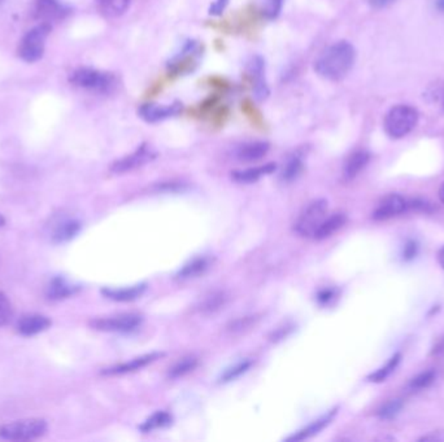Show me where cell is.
Segmentation results:
<instances>
[{"instance_id":"obj_1","label":"cell","mask_w":444,"mask_h":442,"mask_svg":"<svg viewBox=\"0 0 444 442\" xmlns=\"http://www.w3.org/2000/svg\"><path fill=\"white\" fill-rule=\"evenodd\" d=\"M356 60L355 47L346 40L326 48L314 62V71L327 81L338 82L349 75Z\"/></svg>"},{"instance_id":"obj_2","label":"cell","mask_w":444,"mask_h":442,"mask_svg":"<svg viewBox=\"0 0 444 442\" xmlns=\"http://www.w3.org/2000/svg\"><path fill=\"white\" fill-rule=\"evenodd\" d=\"M419 122V112L410 106H395L384 117V132L393 139H401L412 132Z\"/></svg>"},{"instance_id":"obj_3","label":"cell","mask_w":444,"mask_h":442,"mask_svg":"<svg viewBox=\"0 0 444 442\" xmlns=\"http://www.w3.org/2000/svg\"><path fill=\"white\" fill-rule=\"evenodd\" d=\"M71 84L96 94H110L117 87V78L112 73L100 72L91 68H80L69 78Z\"/></svg>"},{"instance_id":"obj_4","label":"cell","mask_w":444,"mask_h":442,"mask_svg":"<svg viewBox=\"0 0 444 442\" xmlns=\"http://www.w3.org/2000/svg\"><path fill=\"white\" fill-rule=\"evenodd\" d=\"M47 430L45 419L16 420L0 427V439L8 441H30L42 437Z\"/></svg>"},{"instance_id":"obj_5","label":"cell","mask_w":444,"mask_h":442,"mask_svg":"<svg viewBox=\"0 0 444 442\" xmlns=\"http://www.w3.org/2000/svg\"><path fill=\"white\" fill-rule=\"evenodd\" d=\"M52 30V26L47 23H40L26 33V36L21 39L17 55L26 62H36L43 58L46 39Z\"/></svg>"},{"instance_id":"obj_6","label":"cell","mask_w":444,"mask_h":442,"mask_svg":"<svg viewBox=\"0 0 444 442\" xmlns=\"http://www.w3.org/2000/svg\"><path fill=\"white\" fill-rule=\"evenodd\" d=\"M143 317L135 312H126L113 317L96 318L90 322L91 328L102 332H115V334H128L141 327Z\"/></svg>"},{"instance_id":"obj_7","label":"cell","mask_w":444,"mask_h":442,"mask_svg":"<svg viewBox=\"0 0 444 442\" xmlns=\"http://www.w3.org/2000/svg\"><path fill=\"white\" fill-rule=\"evenodd\" d=\"M327 213V203L326 200H316L309 204L307 208L303 209L298 219L295 221L294 231L301 235L309 238L314 234V231L321 225Z\"/></svg>"},{"instance_id":"obj_8","label":"cell","mask_w":444,"mask_h":442,"mask_svg":"<svg viewBox=\"0 0 444 442\" xmlns=\"http://www.w3.org/2000/svg\"><path fill=\"white\" fill-rule=\"evenodd\" d=\"M406 212H408V200L401 195L391 193L378 204L377 209L373 213V219L386 221L393 217L403 214Z\"/></svg>"},{"instance_id":"obj_9","label":"cell","mask_w":444,"mask_h":442,"mask_svg":"<svg viewBox=\"0 0 444 442\" xmlns=\"http://www.w3.org/2000/svg\"><path fill=\"white\" fill-rule=\"evenodd\" d=\"M154 158H155V154L150 148H147L145 145H142L135 152H132V155L125 156L124 158L113 162V165L110 167V170L115 174L129 173V171H132L135 169L143 167L147 162L152 161Z\"/></svg>"},{"instance_id":"obj_10","label":"cell","mask_w":444,"mask_h":442,"mask_svg":"<svg viewBox=\"0 0 444 442\" xmlns=\"http://www.w3.org/2000/svg\"><path fill=\"white\" fill-rule=\"evenodd\" d=\"M68 13L69 10L61 5L58 0H36L34 17L36 20H40V23L51 24L60 21Z\"/></svg>"},{"instance_id":"obj_11","label":"cell","mask_w":444,"mask_h":442,"mask_svg":"<svg viewBox=\"0 0 444 442\" xmlns=\"http://www.w3.org/2000/svg\"><path fill=\"white\" fill-rule=\"evenodd\" d=\"M52 321L43 314H25L17 322V331L20 335L30 337L47 331Z\"/></svg>"},{"instance_id":"obj_12","label":"cell","mask_w":444,"mask_h":442,"mask_svg":"<svg viewBox=\"0 0 444 442\" xmlns=\"http://www.w3.org/2000/svg\"><path fill=\"white\" fill-rule=\"evenodd\" d=\"M182 112V104L180 103H173L169 106H160V104H144L139 108V116L144 121L154 123L159 121L167 120L170 117H174Z\"/></svg>"},{"instance_id":"obj_13","label":"cell","mask_w":444,"mask_h":442,"mask_svg":"<svg viewBox=\"0 0 444 442\" xmlns=\"http://www.w3.org/2000/svg\"><path fill=\"white\" fill-rule=\"evenodd\" d=\"M160 357H163L161 353L144 354V356H141L138 358L132 359L130 362H125V363H121V365H117V366H113V367H109V369H104V370L102 371V373L103 375H107V376H117V375L130 373V372H135V371L141 370V369H143L145 366L151 365L152 362H155Z\"/></svg>"},{"instance_id":"obj_14","label":"cell","mask_w":444,"mask_h":442,"mask_svg":"<svg viewBox=\"0 0 444 442\" xmlns=\"http://www.w3.org/2000/svg\"><path fill=\"white\" fill-rule=\"evenodd\" d=\"M247 72L253 81V91L257 99L263 100L269 95L268 86L264 81V60L260 56H255L248 62Z\"/></svg>"},{"instance_id":"obj_15","label":"cell","mask_w":444,"mask_h":442,"mask_svg":"<svg viewBox=\"0 0 444 442\" xmlns=\"http://www.w3.org/2000/svg\"><path fill=\"white\" fill-rule=\"evenodd\" d=\"M78 291H80L78 286H73L62 276H55L48 283L47 288H46V296L48 299L60 301V299H68L73 295H75Z\"/></svg>"},{"instance_id":"obj_16","label":"cell","mask_w":444,"mask_h":442,"mask_svg":"<svg viewBox=\"0 0 444 442\" xmlns=\"http://www.w3.org/2000/svg\"><path fill=\"white\" fill-rule=\"evenodd\" d=\"M347 222V215L344 213H334V214L325 217L321 225L317 228L313 234V239L324 240L334 235L340 228H343Z\"/></svg>"},{"instance_id":"obj_17","label":"cell","mask_w":444,"mask_h":442,"mask_svg":"<svg viewBox=\"0 0 444 442\" xmlns=\"http://www.w3.org/2000/svg\"><path fill=\"white\" fill-rule=\"evenodd\" d=\"M336 413H338V408H333L331 411H329L327 414H325L321 418L312 421L308 427H305V428L299 430L298 433L290 436L288 439V441H303V440H307V439H311L313 436H316L317 433H320L321 430L326 428L333 421Z\"/></svg>"},{"instance_id":"obj_18","label":"cell","mask_w":444,"mask_h":442,"mask_svg":"<svg viewBox=\"0 0 444 442\" xmlns=\"http://www.w3.org/2000/svg\"><path fill=\"white\" fill-rule=\"evenodd\" d=\"M145 288H147L145 284L126 288H103L102 295L106 299H112V301L129 302V301L139 299L143 295Z\"/></svg>"},{"instance_id":"obj_19","label":"cell","mask_w":444,"mask_h":442,"mask_svg":"<svg viewBox=\"0 0 444 442\" xmlns=\"http://www.w3.org/2000/svg\"><path fill=\"white\" fill-rule=\"evenodd\" d=\"M229 296L224 291H215L209 295L205 296V299H200V302L196 306V311L203 315H211L217 311L224 309V306L228 304Z\"/></svg>"},{"instance_id":"obj_20","label":"cell","mask_w":444,"mask_h":442,"mask_svg":"<svg viewBox=\"0 0 444 442\" xmlns=\"http://www.w3.org/2000/svg\"><path fill=\"white\" fill-rule=\"evenodd\" d=\"M369 160H371L369 152H366L364 149L356 151L352 155H349L346 164H344V168H343L344 178L347 180L356 178L361 171L365 169V167L368 165Z\"/></svg>"},{"instance_id":"obj_21","label":"cell","mask_w":444,"mask_h":442,"mask_svg":"<svg viewBox=\"0 0 444 442\" xmlns=\"http://www.w3.org/2000/svg\"><path fill=\"white\" fill-rule=\"evenodd\" d=\"M81 228L82 225L78 219H64L54 228L52 240L55 243H67L78 235Z\"/></svg>"},{"instance_id":"obj_22","label":"cell","mask_w":444,"mask_h":442,"mask_svg":"<svg viewBox=\"0 0 444 442\" xmlns=\"http://www.w3.org/2000/svg\"><path fill=\"white\" fill-rule=\"evenodd\" d=\"M268 152L269 144L265 142H253L242 145L237 152V158L240 162H256L265 157Z\"/></svg>"},{"instance_id":"obj_23","label":"cell","mask_w":444,"mask_h":442,"mask_svg":"<svg viewBox=\"0 0 444 442\" xmlns=\"http://www.w3.org/2000/svg\"><path fill=\"white\" fill-rule=\"evenodd\" d=\"M211 261L207 257H196L191 260L190 262L186 263L180 271L176 274V278L178 280H190L199 278L205 274V271L209 269Z\"/></svg>"},{"instance_id":"obj_24","label":"cell","mask_w":444,"mask_h":442,"mask_svg":"<svg viewBox=\"0 0 444 442\" xmlns=\"http://www.w3.org/2000/svg\"><path fill=\"white\" fill-rule=\"evenodd\" d=\"M274 170H276L274 164H266L263 167H256V168L234 171L233 173V180H237L239 183H253V182L260 180L261 177L273 173Z\"/></svg>"},{"instance_id":"obj_25","label":"cell","mask_w":444,"mask_h":442,"mask_svg":"<svg viewBox=\"0 0 444 442\" xmlns=\"http://www.w3.org/2000/svg\"><path fill=\"white\" fill-rule=\"evenodd\" d=\"M99 10L109 17H117L128 11L130 0H95Z\"/></svg>"},{"instance_id":"obj_26","label":"cell","mask_w":444,"mask_h":442,"mask_svg":"<svg viewBox=\"0 0 444 442\" xmlns=\"http://www.w3.org/2000/svg\"><path fill=\"white\" fill-rule=\"evenodd\" d=\"M198 366V358L195 356H187L180 359L168 372L170 379H180L195 370Z\"/></svg>"},{"instance_id":"obj_27","label":"cell","mask_w":444,"mask_h":442,"mask_svg":"<svg viewBox=\"0 0 444 442\" xmlns=\"http://www.w3.org/2000/svg\"><path fill=\"white\" fill-rule=\"evenodd\" d=\"M400 359H401V354L400 353H395L391 358L388 359V362L386 363V366L371 373L368 376V380L373 382H384L390 376V373H393L395 371L397 365L400 363Z\"/></svg>"},{"instance_id":"obj_28","label":"cell","mask_w":444,"mask_h":442,"mask_svg":"<svg viewBox=\"0 0 444 442\" xmlns=\"http://www.w3.org/2000/svg\"><path fill=\"white\" fill-rule=\"evenodd\" d=\"M172 423V415L167 411H157L152 417L147 419L143 424L141 426V430L143 432H152V430L164 428Z\"/></svg>"},{"instance_id":"obj_29","label":"cell","mask_w":444,"mask_h":442,"mask_svg":"<svg viewBox=\"0 0 444 442\" xmlns=\"http://www.w3.org/2000/svg\"><path fill=\"white\" fill-rule=\"evenodd\" d=\"M251 366H253V360L251 359H243V360H240L238 363H235L234 366L229 367L228 370L225 371L221 375L220 380L222 382H233V380L238 379L243 373H246L247 371L250 370Z\"/></svg>"},{"instance_id":"obj_30","label":"cell","mask_w":444,"mask_h":442,"mask_svg":"<svg viewBox=\"0 0 444 442\" xmlns=\"http://www.w3.org/2000/svg\"><path fill=\"white\" fill-rule=\"evenodd\" d=\"M301 170H303V161H301V157L294 156L292 158L288 160L286 167L282 171L281 178L285 182H292L301 175Z\"/></svg>"},{"instance_id":"obj_31","label":"cell","mask_w":444,"mask_h":442,"mask_svg":"<svg viewBox=\"0 0 444 442\" xmlns=\"http://www.w3.org/2000/svg\"><path fill=\"white\" fill-rule=\"evenodd\" d=\"M13 309L12 304L7 295L0 291V327L8 324L12 319Z\"/></svg>"},{"instance_id":"obj_32","label":"cell","mask_w":444,"mask_h":442,"mask_svg":"<svg viewBox=\"0 0 444 442\" xmlns=\"http://www.w3.org/2000/svg\"><path fill=\"white\" fill-rule=\"evenodd\" d=\"M401 407H403V401L401 400H391L390 402L384 404V406L379 408L378 417L381 419H384V420L395 418L397 414L400 413Z\"/></svg>"},{"instance_id":"obj_33","label":"cell","mask_w":444,"mask_h":442,"mask_svg":"<svg viewBox=\"0 0 444 442\" xmlns=\"http://www.w3.org/2000/svg\"><path fill=\"white\" fill-rule=\"evenodd\" d=\"M256 321H259L257 317H242L239 319H235L234 322L230 323L228 326V331L233 332V334H237V332H242V331H246L248 328H251L255 326Z\"/></svg>"},{"instance_id":"obj_34","label":"cell","mask_w":444,"mask_h":442,"mask_svg":"<svg viewBox=\"0 0 444 442\" xmlns=\"http://www.w3.org/2000/svg\"><path fill=\"white\" fill-rule=\"evenodd\" d=\"M436 372L434 370L425 371L421 372L420 375H417L412 382H410V386L413 389H423L428 388L429 385H432V382L435 380Z\"/></svg>"},{"instance_id":"obj_35","label":"cell","mask_w":444,"mask_h":442,"mask_svg":"<svg viewBox=\"0 0 444 442\" xmlns=\"http://www.w3.org/2000/svg\"><path fill=\"white\" fill-rule=\"evenodd\" d=\"M409 210L432 213V210H434V206L429 201H426V200H422V199H412V200H408V212Z\"/></svg>"},{"instance_id":"obj_36","label":"cell","mask_w":444,"mask_h":442,"mask_svg":"<svg viewBox=\"0 0 444 442\" xmlns=\"http://www.w3.org/2000/svg\"><path fill=\"white\" fill-rule=\"evenodd\" d=\"M336 289H333V288H325L323 291H320V292H318V295H317L318 302H320L321 305H324V306L330 305V304L336 299Z\"/></svg>"},{"instance_id":"obj_37","label":"cell","mask_w":444,"mask_h":442,"mask_svg":"<svg viewBox=\"0 0 444 442\" xmlns=\"http://www.w3.org/2000/svg\"><path fill=\"white\" fill-rule=\"evenodd\" d=\"M419 253V244L416 240H408L404 245V251H403V257L406 261H412Z\"/></svg>"},{"instance_id":"obj_38","label":"cell","mask_w":444,"mask_h":442,"mask_svg":"<svg viewBox=\"0 0 444 442\" xmlns=\"http://www.w3.org/2000/svg\"><path fill=\"white\" fill-rule=\"evenodd\" d=\"M282 7V0H268V7H266V14L269 17H276L277 14L281 11Z\"/></svg>"},{"instance_id":"obj_39","label":"cell","mask_w":444,"mask_h":442,"mask_svg":"<svg viewBox=\"0 0 444 442\" xmlns=\"http://www.w3.org/2000/svg\"><path fill=\"white\" fill-rule=\"evenodd\" d=\"M420 441H444V430H436L430 434L421 437Z\"/></svg>"},{"instance_id":"obj_40","label":"cell","mask_w":444,"mask_h":442,"mask_svg":"<svg viewBox=\"0 0 444 442\" xmlns=\"http://www.w3.org/2000/svg\"><path fill=\"white\" fill-rule=\"evenodd\" d=\"M229 0H216L213 3V5L211 7V13L212 14H220L225 10V7L228 5Z\"/></svg>"},{"instance_id":"obj_41","label":"cell","mask_w":444,"mask_h":442,"mask_svg":"<svg viewBox=\"0 0 444 442\" xmlns=\"http://www.w3.org/2000/svg\"><path fill=\"white\" fill-rule=\"evenodd\" d=\"M397 0H368V3L371 4V7L374 10H382L384 7L395 3Z\"/></svg>"},{"instance_id":"obj_42","label":"cell","mask_w":444,"mask_h":442,"mask_svg":"<svg viewBox=\"0 0 444 442\" xmlns=\"http://www.w3.org/2000/svg\"><path fill=\"white\" fill-rule=\"evenodd\" d=\"M438 261H439V263H441V266H442V269L444 270V245L439 249V251H438Z\"/></svg>"},{"instance_id":"obj_43","label":"cell","mask_w":444,"mask_h":442,"mask_svg":"<svg viewBox=\"0 0 444 442\" xmlns=\"http://www.w3.org/2000/svg\"><path fill=\"white\" fill-rule=\"evenodd\" d=\"M435 4H436V8H438L439 11L444 12V0H436V1H435Z\"/></svg>"},{"instance_id":"obj_44","label":"cell","mask_w":444,"mask_h":442,"mask_svg":"<svg viewBox=\"0 0 444 442\" xmlns=\"http://www.w3.org/2000/svg\"><path fill=\"white\" fill-rule=\"evenodd\" d=\"M439 199H441V201L444 204V183L442 184L441 190H439Z\"/></svg>"},{"instance_id":"obj_45","label":"cell","mask_w":444,"mask_h":442,"mask_svg":"<svg viewBox=\"0 0 444 442\" xmlns=\"http://www.w3.org/2000/svg\"><path fill=\"white\" fill-rule=\"evenodd\" d=\"M5 225V218L0 214V228H3Z\"/></svg>"},{"instance_id":"obj_46","label":"cell","mask_w":444,"mask_h":442,"mask_svg":"<svg viewBox=\"0 0 444 442\" xmlns=\"http://www.w3.org/2000/svg\"><path fill=\"white\" fill-rule=\"evenodd\" d=\"M1 1H3V0H0V4H1Z\"/></svg>"}]
</instances>
